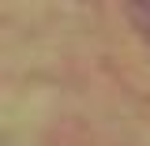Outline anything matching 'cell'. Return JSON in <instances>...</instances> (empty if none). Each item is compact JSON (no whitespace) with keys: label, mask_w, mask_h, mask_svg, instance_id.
<instances>
[{"label":"cell","mask_w":150,"mask_h":146,"mask_svg":"<svg viewBox=\"0 0 150 146\" xmlns=\"http://www.w3.org/2000/svg\"><path fill=\"white\" fill-rule=\"evenodd\" d=\"M128 11H131V19H135V30L150 41V4H131Z\"/></svg>","instance_id":"6da1fadb"}]
</instances>
